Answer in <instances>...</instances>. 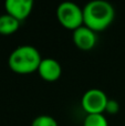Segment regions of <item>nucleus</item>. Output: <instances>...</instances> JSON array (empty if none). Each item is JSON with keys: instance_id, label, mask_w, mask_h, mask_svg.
Returning a JSON list of instances; mask_svg holds the SVG:
<instances>
[{"instance_id": "obj_2", "label": "nucleus", "mask_w": 125, "mask_h": 126, "mask_svg": "<svg viewBox=\"0 0 125 126\" xmlns=\"http://www.w3.org/2000/svg\"><path fill=\"white\" fill-rule=\"evenodd\" d=\"M42 58L34 47L23 44L11 52L8 59V65L15 73L30 74L38 71Z\"/></svg>"}, {"instance_id": "obj_9", "label": "nucleus", "mask_w": 125, "mask_h": 126, "mask_svg": "<svg viewBox=\"0 0 125 126\" xmlns=\"http://www.w3.org/2000/svg\"><path fill=\"white\" fill-rule=\"evenodd\" d=\"M83 126H109V122L103 114H88L84 118Z\"/></svg>"}, {"instance_id": "obj_6", "label": "nucleus", "mask_w": 125, "mask_h": 126, "mask_svg": "<svg viewBox=\"0 0 125 126\" xmlns=\"http://www.w3.org/2000/svg\"><path fill=\"white\" fill-rule=\"evenodd\" d=\"M96 40L95 31L91 30L84 24L73 31V42L81 50L88 51L93 49L96 44Z\"/></svg>"}, {"instance_id": "obj_10", "label": "nucleus", "mask_w": 125, "mask_h": 126, "mask_svg": "<svg viewBox=\"0 0 125 126\" xmlns=\"http://www.w3.org/2000/svg\"><path fill=\"white\" fill-rule=\"evenodd\" d=\"M31 126H58V122L50 115H39L32 121Z\"/></svg>"}, {"instance_id": "obj_5", "label": "nucleus", "mask_w": 125, "mask_h": 126, "mask_svg": "<svg viewBox=\"0 0 125 126\" xmlns=\"http://www.w3.org/2000/svg\"><path fill=\"white\" fill-rule=\"evenodd\" d=\"M4 8L8 15L12 16L18 21L27 19L33 8L32 0H7Z\"/></svg>"}, {"instance_id": "obj_7", "label": "nucleus", "mask_w": 125, "mask_h": 126, "mask_svg": "<svg viewBox=\"0 0 125 126\" xmlns=\"http://www.w3.org/2000/svg\"><path fill=\"white\" fill-rule=\"evenodd\" d=\"M39 75L48 82H54L59 80V78L62 74V66L55 59L52 58H46L42 59L38 67Z\"/></svg>"}, {"instance_id": "obj_8", "label": "nucleus", "mask_w": 125, "mask_h": 126, "mask_svg": "<svg viewBox=\"0 0 125 126\" xmlns=\"http://www.w3.org/2000/svg\"><path fill=\"white\" fill-rule=\"evenodd\" d=\"M19 26L20 21H18L12 16L8 15V13L0 16V34H12L19 29Z\"/></svg>"}, {"instance_id": "obj_4", "label": "nucleus", "mask_w": 125, "mask_h": 126, "mask_svg": "<svg viewBox=\"0 0 125 126\" xmlns=\"http://www.w3.org/2000/svg\"><path fill=\"white\" fill-rule=\"evenodd\" d=\"M109 103V97L100 89H90L83 94L81 104L88 114H103Z\"/></svg>"}, {"instance_id": "obj_1", "label": "nucleus", "mask_w": 125, "mask_h": 126, "mask_svg": "<svg viewBox=\"0 0 125 126\" xmlns=\"http://www.w3.org/2000/svg\"><path fill=\"white\" fill-rule=\"evenodd\" d=\"M115 10L105 0H93L83 8L84 26L93 31H103L113 22Z\"/></svg>"}, {"instance_id": "obj_3", "label": "nucleus", "mask_w": 125, "mask_h": 126, "mask_svg": "<svg viewBox=\"0 0 125 126\" xmlns=\"http://www.w3.org/2000/svg\"><path fill=\"white\" fill-rule=\"evenodd\" d=\"M57 17L59 22L65 29L73 30L84 24L83 9L77 3L71 1H64L58 6Z\"/></svg>"}, {"instance_id": "obj_11", "label": "nucleus", "mask_w": 125, "mask_h": 126, "mask_svg": "<svg viewBox=\"0 0 125 126\" xmlns=\"http://www.w3.org/2000/svg\"><path fill=\"white\" fill-rule=\"evenodd\" d=\"M105 111L109 112V113H116V112L119 111V104H117L115 101L109 100V103H108V105H106Z\"/></svg>"}]
</instances>
